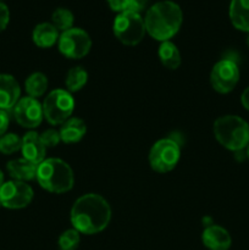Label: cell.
<instances>
[{
	"label": "cell",
	"instance_id": "cell-1",
	"mask_svg": "<svg viewBox=\"0 0 249 250\" xmlns=\"http://www.w3.org/2000/svg\"><path fill=\"white\" fill-rule=\"evenodd\" d=\"M72 229L82 234L100 233L111 221V208L100 194L88 193L73 203L70 214Z\"/></svg>",
	"mask_w": 249,
	"mask_h": 250
},
{
	"label": "cell",
	"instance_id": "cell-2",
	"mask_svg": "<svg viewBox=\"0 0 249 250\" xmlns=\"http://www.w3.org/2000/svg\"><path fill=\"white\" fill-rule=\"evenodd\" d=\"M183 22L182 9L172 0H161L151 5L144 16L146 33L159 42H167L180 31Z\"/></svg>",
	"mask_w": 249,
	"mask_h": 250
},
{
	"label": "cell",
	"instance_id": "cell-3",
	"mask_svg": "<svg viewBox=\"0 0 249 250\" xmlns=\"http://www.w3.org/2000/svg\"><path fill=\"white\" fill-rule=\"evenodd\" d=\"M37 181L43 189L54 194H62L73 188L75 175L66 161L49 158L42 161L37 168Z\"/></svg>",
	"mask_w": 249,
	"mask_h": 250
},
{
	"label": "cell",
	"instance_id": "cell-4",
	"mask_svg": "<svg viewBox=\"0 0 249 250\" xmlns=\"http://www.w3.org/2000/svg\"><path fill=\"white\" fill-rule=\"evenodd\" d=\"M212 132L216 141L231 151L238 153L249 146V124L237 115L217 117Z\"/></svg>",
	"mask_w": 249,
	"mask_h": 250
},
{
	"label": "cell",
	"instance_id": "cell-5",
	"mask_svg": "<svg viewBox=\"0 0 249 250\" xmlns=\"http://www.w3.org/2000/svg\"><path fill=\"white\" fill-rule=\"evenodd\" d=\"M181 158V142L175 137L159 139L149 151V165L155 172L166 173L177 166Z\"/></svg>",
	"mask_w": 249,
	"mask_h": 250
},
{
	"label": "cell",
	"instance_id": "cell-6",
	"mask_svg": "<svg viewBox=\"0 0 249 250\" xmlns=\"http://www.w3.org/2000/svg\"><path fill=\"white\" fill-rule=\"evenodd\" d=\"M112 31L115 37L127 46L138 45L146 33L144 19L141 14L124 11L115 17Z\"/></svg>",
	"mask_w": 249,
	"mask_h": 250
},
{
	"label": "cell",
	"instance_id": "cell-7",
	"mask_svg": "<svg viewBox=\"0 0 249 250\" xmlns=\"http://www.w3.org/2000/svg\"><path fill=\"white\" fill-rule=\"evenodd\" d=\"M43 115L50 125L58 126L67 121L75 110V99L66 89H54L44 99Z\"/></svg>",
	"mask_w": 249,
	"mask_h": 250
},
{
	"label": "cell",
	"instance_id": "cell-8",
	"mask_svg": "<svg viewBox=\"0 0 249 250\" xmlns=\"http://www.w3.org/2000/svg\"><path fill=\"white\" fill-rule=\"evenodd\" d=\"M58 46L60 53L65 58L80 60L89 54L92 48V39L84 29L72 27L60 34Z\"/></svg>",
	"mask_w": 249,
	"mask_h": 250
},
{
	"label": "cell",
	"instance_id": "cell-9",
	"mask_svg": "<svg viewBox=\"0 0 249 250\" xmlns=\"http://www.w3.org/2000/svg\"><path fill=\"white\" fill-rule=\"evenodd\" d=\"M239 81V67L232 59L217 61L210 73L212 89L220 94H227L236 88Z\"/></svg>",
	"mask_w": 249,
	"mask_h": 250
},
{
	"label": "cell",
	"instance_id": "cell-10",
	"mask_svg": "<svg viewBox=\"0 0 249 250\" xmlns=\"http://www.w3.org/2000/svg\"><path fill=\"white\" fill-rule=\"evenodd\" d=\"M34 192L27 182L11 180L5 182L0 188L1 207L10 210H19L28 207L33 200Z\"/></svg>",
	"mask_w": 249,
	"mask_h": 250
},
{
	"label": "cell",
	"instance_id": "cell-11",
	"mask_svg": "<svg viewBox=\"0 0 249 250\" xmlns=\"http://www.w3.org/2000/svg\"><path fill=\"white\" fill-rule=\"evenodd\" d=\"M14 117L23 128H37L43 121V106L34 98H21L14 107Z\"/></svg>",
	"mask_w": 249,
	"mask_h": 250
},
{
	"label": "cell",
	"instance_id": "cell-12",
	"mask_svg": "<svg viewBox=\"0 0 249 250\" xmlns=\"http://www.w3.org/2000/svg\"><path fill=\"white\" fill-rule=\"evenodd\" d=\"M202 242L209 250H228L232 246V237L222 226L210 224L203 231Z\"/></svg>",
	"mask_w": 249,
	"mask_h": 250
},
{
	"label": "cell",
	"instance_id": "cell-13",
	"mask_svg": "<svg viewBox=\"0 0 249 250\" xmlns=\"http://www.w3.org/2000/svg\"><path fill=\"white\" fill-rule=\"evenodd\" d=\"M21 99V88L12 75L0 73V109H14L17 102Z\"/></svg>",
	"mask_w": 249,
	"mask_h": 250
},
{
	"label": "cell",
	"instance_id": "cell-14",
	"mask_svg": "<svg viewBox=\"0 0 249 250\" xmlns=\"http://www.w3.org/2000/svg\"><path fill=\"white\" fill-rule=\"evenodd\" d=\"M22 158L27 159L31 163L39 165L45 160L46 148L41 139V134L34 131H29L22 137L21 146Z\"/></svg>",
	"mask_w": 249,
	"mask_h": 250
},
{
	"label": "cell",
	"instance_id": "cell-15",
	"mask_svg": "<svg viewBox=\"0 0 249 250\" xmlns=\"http://www.w3.org/2000/svg\"><path fill=\"white\" fill-rule=\"evenodd\" d=\"M37 168L38 165L31 163L27 159L20 158L10 160L6 165V170L12 180L21 181V182H28L36 178Z\"/></svg>",
	"mask_w": 249,
	"mask_h": 250
},
{
	"label": "cell",
	"instance_id": "cell-16",
	"mask_svg": "<svg viewBox=\"0 0 249 250\" xmlns=\"http://www.w3.org/2000/svg\"><path fill=\"white\" fill-rule=\"evenodd\" d=\"M59 133H60V138L62 143H78L87 133V125L82 119L70 117L67 121L61 125Z\"/></svg>",
	"mask_w": 249,
	"mask_h": 250
},
{
	"label": "cell",
	"instance_id": "cell-17",
	"mask_svg": "<svg viewBox=\"0 0 249 250\" xmlns=\"http://www.w3.org/2000/svg\"><path fill=\"white\" fill-rule=\"evenodd\" d=\"M59 31L49 22H42L34 27L32 32V41L38 48L48 49L59 42Z\"/></svg>",
	"mask_w": 249,
	"mask_h": 250
},
{
	"label": "cell",
	"instance_id": "cell-18",
	"mask_svg": "<svg viewBox=\"0 0 249 250\" xmlns=\"http://www.w3.org/2000/svg\"><path fill=\"white\" fill-rule=\"evenodd\" d=\"M228 15L234 28L249 33V0H231Z\"/></svg>",
	"mask_w": 249,
	"mask_h": 250
},
{
	"label": "cell",
	"instance_id": "cell-19",
	"mask_svg": "<svg viewBox=\"0 0 249 250\" xmlns=\"http://www.w3.org/2000/svg\"><path fill=\"white\" fill-rule=\"evenodd\" d=\"M159 59H160L161 63L165 66L168 70H177L180 67L181 62H182V58H181V53L176 44H173L171 41L163 42L159 46L158 51Z\"/></svg>",
	"mask_w": 249,
	"mask_h": 250
},
{
	"label": "cell",
	"instance_id": "cell-20",
	"mask_svg": "<svg viewBox=\"0 0 249 250\" xmlns=\"http://www.w3.org/2000/svg\"><path fill=\"white\" fill-rule=\"evenodd\" d=\"M48 77L42 72H34L27 77L24 81V89H26L28 97L37 98L43 97L48 89Z\"/></svg>",
	"mask_w": 249,
	"mask_h": 250
},
{
	"label": "cell",
	"instance_id": "cell-21",
	"mask_svg": "<svg viewBox=\"0 0 249 250\" xmlns=\"http://www.w3.org/2000/svg\"><path fill=\"white\" fill-rule=\"evenodd\" d=\"M88 82V72L82 66H75L70 68L65 78L66 90L70 93L78 92L82 89Z\"/></svg>",
	"mask_w": 249,
	"mask_h": 250
},
{
	"label": "cell",
	"instance_id": "cell-22",
	"mask_svg": "<svg viewBox=\"0 0 249 250\" xmlns=\"http://www.w3.org/2000/svg\"><path fill=\"white\" fill-rule=\"evenodd\" d=\"M73 22H75V17H73L72 11L66 7H58L54 10L51 15V23L58 31H61V33L72 28Z\"/></svg>",
	"mask_w": 249,
	"mask_h": 250
},
{
	"label": "cell",
	"instance_id": "cell-23",
	"mask_svg": "<svg viewBox=\"0 0 249 250\" xmlns=\"http://www.w3.org/2000/svg\"><path fill=\"white\" fill-rule=\"evenodd\" d=\"M81 243V233L75 229L63 231L58 239L59 250H77Z\"/></svg>",
	"mask_w": 249,
	"mask_h": 250
},
{
	"label": "cell",
	"instance_id": "cell-24",
	"mask_svg": "<svg viewBox=\"0 0 249 250\" xmlns=\"http://www.w3.org/2000/svg\"><path fill=\"white\" fill-rule=\"evenodd\" d=\"M22 138L16 133H5L0 137V153L5 155H11L21 150Z\"/></svg>",
	"mask_w": 249,
	"mask_h": 250
},
{
	"label": "cell",
	"instance_id": "cell-25",
	"mask_svg": "<svg viewBox=\"0 0 249 250\" xmlns=\"http://www.w3.org/2000/svg\"><path fill=\"white\" fill-rule=\"evenodd\" d=\"M41 139L42 142H43L44 146H45L46 149L54 148V146H56L61 142L59 131H56V129H53V128L44 131L43 133L41 134Z\"/></svg>",
	"mask_w": 249,
	"mask_h": 250
},
{
	"label": "cell",
	"instance_id": "cell-26",
	"mask_svg": "<svg viewBox=\"0 0 249 250\" xmlns=\"http://www.w3.org/2000/svg\"><path fill=\"white\" fill-rule=\"evenodd\" d=\"M149 4V0H127L126 11L134 12V14H141L142 11L146 9Z\"/></svg>",
	"mask_w": 249,
	"mask_h": 250
},
{
	"label": "cell",
	"instance_id": "cell-27",
	"mask_svg": "<svg viewBox=\"0 0 249 250\" xmlns=\"http://www.w3.org/2000/svg\"><path fill=\"white\" fill-rule=\"evenodd\" d=\"M10 22V10L5 2L0 1V33L5 31Z\"/></svg>",
	"mask_w": 249,
	"mask_h": 250
},
{
	"label": "cell",
	"instance_id": "cell-28",
	"mask_svg": "<svg viewBox=\"0 0 249 250\" xmlns=\"http://www.w3.org/2000/svg\"><path fill=\"white\" fill-rule=\"evenodd\" d=\"M106 1L110 9H111L114 12L121 14V12L126 11L127 0H106Z\"/></svg>",
	"mask_w": 249,
	"mask_h": 250
},
{
	"label": "cell",
	"instance_id": "cell-29",
	"mask_svg": "<svg viewBox=\"0 0 249 250\" xmlns=\"http://www.w3.org/2000/svg\"><path fill=\"white\" fill-rule=\"evenodd\" d=\"M10 125V117L7 111L0 109V137L4 136L7 132V128H9Z\"/></svg>",
	"mask_w": 249,
	"mask_h": 250
},
{
	"label": "cell",
	"instance_id": "cell-30",
	"mask_svg": "<svg viewBox=\"0 0 249 250\" xmlns=\"http://www.w3.org/2000/svg\"><path fill=\"white\" fill-rule=\"evenodd\" d=\"M241 103L243 105V107L249 111V87H247L246 89L243 90L241 95Z\"/></svg>",
	"mask_w": 249,
	"mask_h": 250
},
{
	"label": "cell",
	"instance_id": "cell-31",
	"mask_svg": "<svg viewBox=\"0 0 249 250\" xmlns=\"http://www.w3.org/2000/svg\"><path fill=\"white\" fill-rule=\"evenodd\" d=\"M5 183V180H4V173H2V171L0 170V188H1V186Z\"/></svg>",
	"mask_w": 249,
	"mask_h": 250
},
{
	"label": "cell",
	"instance_id": "cell-32",
	"mask_svg": "<svg viewBox=\"0 0 249 250\" xmlns=\"http://www.w3.org/2000/svg\"><path fill=\"white\" fill-rule=\"evenodd\" d=\"M246 155H247V158L249 159V146L246 148Z\"/></svg>",
	"mask_w": 249,
	"mask_h": 250
},
{
	"label": "cell",
	"instance_id": "cell-33",
	"mask_svg": "<svg viewBox=\"0 0 249 250\" xmlns=\"http://www.w3.org/2000/svg\"><path fill=\"white\" fill-rule=\"evenodd\" d=\"M248 45H249V36H248Z\"/></svg>",
	"mask_w": 249,
	"mask_h": 250
},
{
	"label": "cell",
	"instance_id": "cell-34",
	"mask_svg": "<svg viewBox=\"0 0 249 250\" xmlns=\"http://www.w3.org/2000/svg\"><path fill=\"white\" fill-rule=\"evenodd\" d=\"M0 207H1V203H0Z\"/></svg>",
	"mask_w": 249,
	"mask_h": 250
},
{
	"label": "cell",
	"instance_id": "cell-35",
	"mask_svg": "<svg viewBox=\"0 0 249 250\" xmlns=\"http://www.w3.org/2000/svg\"><path fill=\"white\" fill-rule=\"evenodd\" d=\"M0 1H4V0H0Z\"/></svg>",
	"mask_w": 249,
	"mask_h": 250
}]
</instances>
